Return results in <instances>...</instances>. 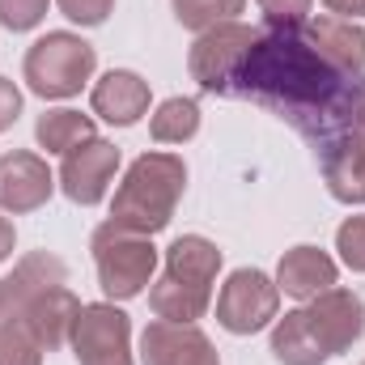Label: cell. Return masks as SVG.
<instances>
[{
    "label": "cell",
    "mask_w": 365,
    "mask_h": 365,
    "mask_svg": "<svg viewBox=\"0 0 365 365\" xmlns=\"http://www.w3.org/2000/svg\"><path fill=\"white\" fill-rule=\"evenodd\" d=\"M361 81H349L327 60H319V51L306 43L302 26H293V30L264 26L234 77V98H247V102L272 110L297 136L319 145L349 128Z\"/></svg>",
    "instance_id": "1"
},
{
    "label": "cell",
    "mask_w": 365,
    "mask_h": 365,
    "mask_svg": "<svg viewBox=\"0 0 365 365\" xmlns=\"http://www.w3.org/2000/svg\"><path fill=\"white\" fill-rule=\"evenodd\" d=\"M365 336V302L331 284L327 293L310 297L306 306L289 310L272 323V357L280 365H323L340 353H349Z\"/></svg>",
    "instance_id": "2"
},
{
    "label": "cell",
    "mask_w": 365,
    "mask_h": 365,
    "mask_svg": "<svg viewBox=\"0 0 365 365\" xmlns=\"http://www.w3.org/2000/svg\"><path fill=\"white\" fill-rule=\"evenodd\" d=\"M182 191H187V166L179 153H162V149L140 153L110 195V221L153 238L175 221Z\"/></svg>",
    "instance_id": "3"
},
{
    "label": "cell",
    "mask_w": 365,
    "mask_h": 365,
    "mask_svg": "<svg viewBox=\"0 0 365 365\" xmlns=\"http://www.w3.org/2000/svg\"><path fill=\"white\" fill-rule=\"evenodd\" d=\"M221 272V251L204 234H182L166 247V268L149 284V310L166 323H195L212 306V280Z\"/></svg>",
    "instance_id": "4"
},
{
    "label": "cell",
    "mask_w": 365,
    "mask_h": 365,
    "mask_svg": "<svg viewBox=\"0 0 365 365\" xmlns=\"http://www.w3.org/2000/svg\"><path fill=\"white\" fill-rule=\"evenodd\" d=\"M90 251H93V268H98V284L110 302H132L153 284L158 247H153L149 234L102 221L90 238Z\"/></svg>",
    "instance_id": "5"
},
{
    "label": "cell",
    "mask_w": 365,
    "mask_h": 365,
    "mask_svg": "<svg viewBox=\"0 0 365 365\" xmlns=\"http://www.w3.org/2000/svg\"><path fill=\"white\" fill-rule=\"evenodd\" d=\"M93 68H98V51L73 30H47L43 38L30 43L26 60H21V77H26L30 93H38L47 102L77 98L93 77Z\"/></svg>",
    "instance_id": "6"
},
{
    "label": "cell",
    "mask_w": 365,
    "mask_h": 365,
    "mask_svg": "<svg viewBox=\"0 0 365 365\" xmlns=\"http://www.w3.org/2000/svg\"><path fill=\"white\" fill-rule=\"evenodd\" d=\"M255 26L247 21H221L212 30H204L195 38V47L187 51V73L204 93H234V77L255 43Z\"/></svg>",
    "instance_id": "7"
},
{
    "label": "cell",
    "mask_w": 365,
    "mask_h": 365,
    "mask_svg": "<svg viewBox=\"0 0 365 365\" xmlns=\"http://www.w3.org/2000/svg\"><path fill=\"white\" fill-rule=\"evenodd\" d=\"M280 319V284L259 268H238L217 293V323L230 336H255Z\"/></svg>",
    "instance_id": "8"
},
{
    "label": "cell",
    "mask_w": 365,
    "mask_h": 365,
    "mask_svg": "<svg viewBox=\"0 0 365 365\" xmlns=\"http://www.w3.org/2000/svg\"><path fill=\"white\" fill-rule=\"evenodd\" d=\"M68 344L77 353V365H136L132 361V319L115 302L81 306Z\"/></svg>",
    "instance_id": "9"
},
{
    "label": "cell",
    "mask_w": 365,
    "mask_h": 365,
    "mask_svg": "<svg viewBox=\"0 0 365 365\" xmlns=\"http://www.w3.org/2000/svg\"><path fill=\"white\" fill-rule=\"evenodd\" d=\"M115 170H119V149L110 140H102V136H90V140H81L77 149L64 153L56 182L73 204L93 208V204L106 200V191L115 182Z\"/></svg>",
    "instance_id": "10"
},
{
    "label": "cell",
    "mask_w": 365,
    "mask_h": 365,
    "mask_svg": "<svg viewBox=\"0 0 365 365\" xmlns=\"http://www.w3.org/2000/svg\"><path fill=\"white\" fill-rule=\"evenodd\" d=\"M77 314H81V302H77V293H73L68 280H64V284H47V289H38L34 297H26L9 319H17V323L43 344V353H56V349H64V344L73 340Z\"/></svg>",
    "instance_id": "11"
},
{
    "label": "cell",
    "mask_w": 365,
    "mask_h": 365,
    "mask_svg": "<svg viewBox=\"0 0 365 365\" xmlns=\"http://www.w3.org/2000/svg\"><path fill=\"white\" fill-rule=\"evenodd\" d=\"M60 182L51 175L47 158L30 153V149H13V153H0V212H34L51 200Z\"/></svg>",
    "instance_id": "12"
},
{
    "label": "cell",
    "mask_w": 365,
    "mask_h": 365,
    "mask_svg": "<svg viewBox=\"0 0 365 365\" xmlns=\"http://www.w3.org/2000/svg\"><path fill=\"white\" fill-rule=\"evenodd\" d=\"M323 182L331 191V200L340 204H365V136L361 132H336L327 140L314 145Z\"/></svg>",
    "instance_id": "13"
},
{
    "label": "cell",
    "mask_w": 365,
    "mask_h": 365,
    "mask_svg": "<svg viewBox=\"0 0 365 365\" xmlns=\"http://www.w3.org/2000/svg\"><path fill=\"white\" fill-rule=\"evenodd\" d=\"M140 365H221V357L195 323L153 319L140 331Z\"/></svg>",
    "instance_id": "14"
},
{
    "label": "cell",
    "mask_w": 365,
    "mask_h": 365,
    "mask_svg": "<svg viewBox=\"0 0 365 365\" xmlns=\"http://www.w3.org/2000/svg\"><path fill=\"white\" fill-rule=\"evenodd\" d=\"M306 43L319 51V60H327L340 77L361 81L365 77V30L361 21L349 17H306L302 26Z\"/></svg>",
    "instance_id": "15"
},
{
    "label": "cell",
    "mask_w": 365,
    "mask_h": 365,
    "mask_svg": "<svg viewBox=\"0 0 365 365\" xmlns=\"http://www.w3.org/2000/svg\"><path fill=\"white\" fill-rule=\"evenodd\" d=\"M90 106L98 119H106L115 128H132L149 110V81L140 73H132V68H110L106 77L93 81Z\"/></svg>",
    "instance_id": "16"
},
{
    "label": "cell",
    "mask_w": 365,
    "mask_h": 365,
    "mask_svg": "<svg viewBox=\"0 0 365 365\" xmlns=\"http://www.w3.org/2000/svg\"><path fill=\"white\" fill-rule=\"evenodd\" d=\"M336 280H340L336 259H331L327 251L310 247V242L284 251L280 264H276V284H280V293H289V297H297V302H310V297L327 293Z\"/></svg>",
    "instance_id": "17"
},
{
    "label": "cell",
    "mask_w": 365,
    "mask_h": 365,
    "mask_svg": "<svg viewBox=\"0 0 365 365\" xmlns=\"http://www.w3.org/2000/svg\"><path fill=\"white\" fill-rule=\"evenodd\" d=\"M64 280H68V268H64L60 255H51V251H30V255H21L17 268H13V276L0 280V284H4V319H9L26 297H34L38 289L64 284Z\"/></svg>",
    "instance_id": "18"
},
{
    "label": "cell",
    "mask_w": 365,
    "mask_h": 365,
    "mask_svg": "<svg viewBox=\"0 0 365 365\" xmlns=\"http://www.w3.org/2000/svg\"><path fill=\"white\" fill-rule=\"evenodd\" d=\"M98 136L93 132V119L90 115H81V110H68V106H60V110H43L38 115V123H34V140H38V149H47V153H68V149H77L81 140H90Z\"/></svg>",
    "instance_id": "19"
},
{
    "label": "cell",
    "mask_w": 365,
    "mask_h": 365,
    "mask_svg": "<svg viewBox=\"0 0 365 365\" xmlns=\"http://www.w3.org/2000/svg\"><path fill=\"white\" fill-rule=\"evenodd\" d=\"M195 132H200V102L195 98H166L149 119V136L158 145H187Z\"/></svg>",
    "instance_id": "20"
},
{
    "label": "cell",
    "mask_w": 365,
    "mask_h": 365,
    "mask_svg": "<svg viewBox=\"0 0 365 365\" xmlns=\"http://www.w3.org/2000/svg\"><path fill=\"white\" fill-rule=\"evenodd\" d=\"M242 4L247 0H170L175 21L182 30H195V34L221 26V21H234V13H242Z\"/></svg>",
    "instance_id": "21"
},
{
    "label": "cell",
    "mask_w": 365,
    "mask_h": 365,
    "mask_svg": "<svg viewBox=\"0 0 365 365\" xmlns=\"http://www.w3.org/2000/svg\"><path fill=\"white\" fill-rule=\"evenodd\" d=\"M0 365H43V344L17 319H0Z\"/></svg>",
    "instance_id": "22"
},
{
    "label": "cell",
    "mask_w": 365,
    "mask_h": 365,
    "mask_svg": "<svg viewBox=\"0 0 365 365\" xmlns=\"http://www.w3.org/2000/svg\"><path fill=\"white\" fill-rule=\"evenodd\" d=\"M336 251H340L344 268H353V272L365 276V212L349 217V221L336 230Z\"/></svg>",
    "instance_id": "23"
},
{
    "label": "cell",
    "mask_w": 365,
    "mask_h": 365,
    "mask_svg": "<svg viewBox=\"0 0 365 365\" xmlns=\"http://www.w3.org/2000/svg\"><path fill=\"white\" fill-rule=\"evenodd\" d=\"M51 0H0V26L21 34V30H34L43 17H47Z\"/></svg>",
    "instance_id": "24"
},
{
    "label": "cell",
    "mask_w": 365,
    "mask_h": 365,
    "mask_svg": "<svg viewBox=\"0 0 365 365\" xmlns=\"http://www.w3.org/2000/svg\"><path fill=\"white\" fill-rule=\"evenodd\" d=\"M259 9H264V26H276V30L306 26L310 17V0H259Z\"/></svg>",
    "instance_id": "25"
},
{
    "label": "cell",
    "mask_w": 365,
    "mask_h": 365,
    "mask_svg": "<svg viewBox=\"0 0 365 365\" xmlns=\"http://www.w3.org/2000/svg\"><path fill=\"white\" fill-rule=\"evenodd\" d=\"M60 13L77 26H102L110 13H115V0H56Z\"/></svg>",
    "instance_id": "26"
},
{
    "label": "cell",
    "mask_w": 365,
    "mask_h": 365,
    "mask_svg": "<svg viewBox=\"0 0 365 365\" xmlns=\"http://www.w3.org/2000/svg\"><path fill=\"white\" fill-rule=\"evenodd\" d=\"M17 115H21V90L9 77H0V132H9L17 123Z\"/></svg>",
    "instance_id": "27"
},
{
    "label": "cell",
    "mask_w": 365,
    "mask_h": 365,
    "mask_svg": "<svg viewBox=\"0 0 365 365\" xmlns=\"http://www.w3.org/2000/svg\"><path fill=\"white\" fill-rule=\"evenodd\" d=\"M323 9H327L331 17H349V21L365 17V0H323Z\"/></svg>",
    "instance_id": "28"
},
{
    "label": "cell",
    "mask_w": 365,
    "mask_h": 365,
    "mask_svg": "<svg viewBox=\"0 0 365 365\" xmlns=\"http://www.w3.org/2000/svg\"><path fill=\"white\" fill-rule=\"evenodd\" d=\"M13 247H17V230H13V221H9V217H0V264L13 255Z\"/></svg>",
    "instance_id": "29"
},
{
    "label": "cell",
    "mask_w": 365,
    "mask_h": 365,
    "mask_svg": "<svg viewBox=\"0 0 365 365\" xmlns=\"http://www.w3.org/2000/svg\"><path fill=\"white\" fill-rule=\"evenodd\" d=\"M349 132H361L365 136V81L357 90V102H353V119H349Z\"/></svg>",
    "instance_id": "30"
},
{
    "label": "cell",
    "mask_w": 365,
    "mask_h": 365,
    "mask_svg": "<svg viewBox=\"0 0 365 365\" xmlns=\"http://www.w3.org/2000/svg\"><path fill=\"white\" fill-rule=\"evenodd\" d=\"M0 319H4V284H0Z\"/></svg>",
    "instance_id": "31"
},
{
    "label": "cell",
    "mask_w": 365,
    "mask_h": 365,
    "mask_svg": "<svg viewBox=\"0 0 365 365\" xmlns=\"http://www.w3.org/2000/svg\"><path fill=\"white\" fill-rule=\"evenodd\" d=\"M361 365H365V361H361Z\"/></svg>",
    "instance_id": "32"
}]
</instances>
